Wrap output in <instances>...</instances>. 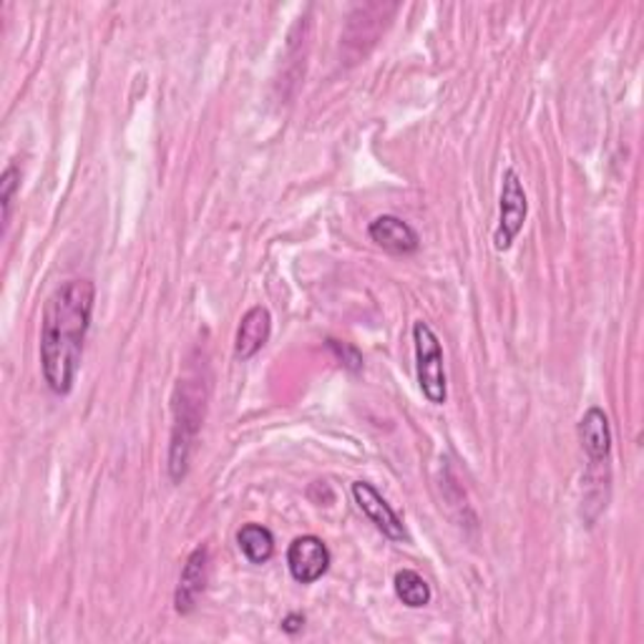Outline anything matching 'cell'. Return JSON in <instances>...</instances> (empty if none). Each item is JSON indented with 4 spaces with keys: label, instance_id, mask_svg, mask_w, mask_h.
Listing matches in <instances>:
<instances>
[{
    "label": "cell",
    "instance_id": "1",
    "mask_svg": "<svg viewBox=\"0 0 644 644\" xmlns=\"http://www.w3.org/2000/svg\"><path fill=\"white\" fill-rule=\"evenodd\" d=\"M96 284L69 280L45 300L41 320L43 381L56 395H69L76 383L84 343L94 315Z\"/></svg>",
    "mask_w": 644,
    "mask_h": 644
},
{
    "label": "cell",
    "instance_id": "2",
    "mask_svg": "<svg viewBox=\"0 0 644 644\" xmlns=\"http://www.w3.org/2000/svg\"><path fill=\"white\" fill-rule=\"evenodd\" d=\"M209 398V383L201 367L179 378L174 391V426H172V446H169V476L174 484H179L189 471L191 450H195L201 420H205Z\"/></svg>",
    "mask_w": 644,
    "mask_h": 644
},
{
    "label": "cell",
    "instance_id": "3",
    "mask_svg": "<svg viewBox=\"0 0 644 644\" xmlns=\"http://www.w3.org/2000/svg\"><path fill=\"white\" fill-rule=\"evenodd\" d=\"M413 345H416V373L423 395L434 406H444L448 398L444 347H440V340L428 322L418 320L413 325Z\"/></svg>",
    "mask_w": 644,
    "mask_h": 644
},
{
    "label": "cell",
    "instance_id": "4",
    "mask_svg": "<svg viewBox=\"0 0 644 644\" xmlns=\"http://www.w3.org/2000/svg\"><path fill=\"white\" fill-rule=\"evenodd\" d=\"M529 215V199L523 191L519 174L513 169L503 172L501 179V201H499V225L494 232V250L506 252L511 250L513 239L519 237Z\"/></svg>",
    "mask_w": 644,
    "mask_h": 644
},
{
    "label": "cell",
    "instance_id": "5",
    "mask_svg": "<svg viewBox=\"0 0 644 644\" xmlns=\"http://www.w3.org/2000/svg\"><path fill=\"white\" fill-rule=\"evenodd\" d=\"M288 567L294 582L312 584L328 574L330 549L315 533L298 537L288 549Z\"/></svg>",
    "mask_w": 644,
    "mask_h": 644
},
{
    "label": "cell",
    "instance_id": "6",
    "mask_svg": "<svg viewBox=\"0 0 644 644\" xmlns=\"http://www.w3.org/2000/svg\"><path fill=\"white\" fill-rule=\"evenodd\" d=\"M351 491H353L357 509H361L365 517L371 519V523H375V529H378L383 537H388L391 541H406L408 539V531H406V527H403V519L393 511V506L383 499V494L375 489L373 484L355 481Z\"/></svg>",
    "mask_w": 644,
    "mask_h": 644
},
{
    "label": "cell",
    "instance_id": "7",
    "mask_svg": "<svg viewBox=\"0 0 644 644\" xmlns=\"http://www.w3.org/2000/svg\"><path fill=\"white\" fill-rule=\"evenodd\" d=\"M209 579V549L201 544L187 557V564L181 569L177 594H174V604H177L179 614H189L195 610L199 594L205 592Z\"/></svg>",
    "mask_w": 644,
    "mask_h": 644
},
{
    "label": "cell",
    "instance_id": "8",
    "mask_svg": "<svg viewBox=\"0 0 644 644\" xmlns=\"http://www.w3.org/2000/svg\"><path fill=\"white\" fill-rule=\"evenodd\" d=\"M579 440L592 466H602L610 461L612 454V428L610 418L600 406L589 408L579 420Z\"/></svg>",
    "mask_w": 644,
    "mask_h": 644
},
{
    "label": "cell",
    "instance_id": "9",
    "mask_svg": "<svg viewBox=\"0 0 644 644\" xmlns=\"http://www.w3.org/2000/svg\"><path fill=\"white\" fill-rule=\"evenodd\" d=\"M367 235H371L375 245L393 255H413L418 252L420 247V237L416 229H413L406 219L395 215H383L378 219H373L371 227H367Z\"/></svg>",
    "mask_w": 644,
    "mask_h": 644
},
{
    "label": "cell",
    "instance_id": "10",
    "mask_svg": "<svg viewBox=\"0 0 644 644\" xmlns=\"http://www.w3.org/2000/svg\"><path fill=\"white\" fill-rule=\"evenodd\" d=\"M272 335V315L264 305H255L245 312L242 322L237 328L235 337V355L239 361H250L267 345Z\"/></svg>",
    "mask_w": 644,
    "mask_h": 644
},
{
    "label": "cell",
    "instance_id": "11",
    "mask_svg": "<svg viewBox=\"0 0 644 644\" xmlns=\"http://www.w3.org/2000/svg\"><path fill=\"white\" fill-rule=\"evenodd\" d=\"M239 551L252 561V564H267L274 554V537L262 523H245L237 531Z\"/></svg>",
    "mask_w": 644,
    "mask_h": 644
},
{
    "label": "cell",
    "instance_id": "12",
    "mask_svg": "<svg viewBox=\"0 0 644 644\" xmlns=\"http://www.w3.org/2000/svg\"><path fill=\"white\" fill-rule=\"evenodd\" d=\"M393 589L395 596H398L406 606H411V610H420V606L430 604V596H434L430 594V584L418 572H413V569H401V572H395Z\"/></svg>",
    "mask_w": 644,
    "mask_h": 644
},
{
    "label": "cell",
    "instance_id": "13",
    "mask_svg": "<svg viewBox=\"0 0 644 644\" xmlns=\"http://www.w3.org/2000/svg\"><path fill=\"white\" fill-rule=\"evenodd\" d=\"M21 187V172H18L15 164H8L3 172V181H0V205H3V232L8 229V222H11V207H13V197L15 189Z\"/></svg>",
    "mask_w": 644,
    "mask_h": 644
},
{
    "label": "cell",
    "instance_id": "14",
    "mask_svg": "<svg viewBox=\"0 0 644 644\" xmlns=\"http://www.w3.org/2000/svg\"><path fill=\"white\" fill-rule=\"evenodd\" d=\"M328 347L335 353V357L340 361V365H345L347 371H353V373L363 371V355H361V351H357L355 345H351V343H340V340H333V337H330V340H328Z\"/></svg>",
    "mask_w": 644,
    "mask_h": 644
},
{
    "label": "cell",
    "instance_id": "15",
    "mask_svg": "<svg viewBox=\"0 0 644 644\" xmlns=\"http://www.w3.org/2000/svg\"><path fill=\"white\" fill-rule=\"evenodd\" d=\"M302 624H305V616H302V614H290V616H284V620H282V630L294 634V632L302 630Z\"/></svg>",
    "mask_w": 644,
    "mask_h": 644
}]
</instances>
